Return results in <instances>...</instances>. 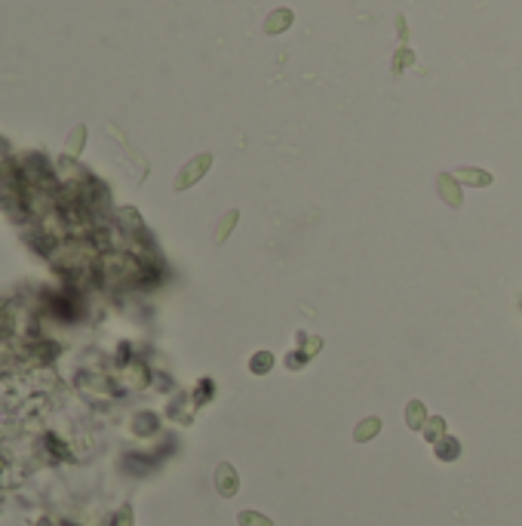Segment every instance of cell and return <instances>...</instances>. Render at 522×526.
<instances>
[{
	"label": "cell",
	"mask_w": 522,
	"mask_h": 526,
	"mask_svg": "<svg viewBox=\"0 0 522 526\" xmlns=\"http://www.w3.org/2000/svg\"><path fill=\"white\" fill-rule=\"evenodd\" d=\"M209 167H213V154H200V157H194V160H188V163L182 167V173L175 176L173 188H175V191H184V188H191L194 182H200L203 176L209 173Z\"/></svg>",
	"instance_id": "obj_1"
},
{
	"label": "cell",
	"mask_w": 522,
	"mask_h": 526,
	"mask_svg": "<svg viewBox=\"0 0 522 526\" xmlns=\"http://www.w3.org/2000/svg\"><path fill=\"white\" fill-rule=\"evenodd\" d=\"M215 492L221 498H234L237 496V490H240V477H237V471H234V465L230 462H221L215 468Z\"/></svg>",
	"instance_id": "obj_2"
},
{
	"label": "cell",
	"mask_w": 522,
	"mask_h": 526,
	"mask_svg": "<svg viewBox=\"0 0 522 526\" xmlns=\"http://www.w3.org/2000/svg\"><path fill=\"white\" fill-rule=\"evenodd\" d=\"M455 179H458L461 185H470V188H488V185H492V173H486V169H477V167H461V169H455Z\"/></svg>",
	"instance_id": "obj_3"
},
{
	"label": "cell",
	"mask_w": 522,
	"mask_h": 526,
	"mask_svg": "<svg viewBox=\"0 0 522 526\" xmlns=\"http://www.w3.org/2000/svg\"><path fill=\"white\" fill-rule=\"evenodd\" d=\"M427 406L421 403V400H409L406 403V425L412 431H424V425H427Z\"/></svg>",
	"instance_id": "obj_4"
},
{
	"label": "cell",
	"mask_w": 522,
	"mask_h": 526,
	"mask_svg": "<svg viewBox=\"0 0 522 526\" xmlns=\"http://www.w3.org/2000/svg\"><path fill=\"white\" fill-rule=\"evenodd\" d=\"M433 452H436V459H439V462H455V459L461 456V443L452 437V434H446L439 443H433Z\"/></svg>",
	"instance_id": "obj_5"
},
{
	"label": "cell",
	"mask_w": 522,
	"mask_h": 526,
	"mask_svg": "<svg viewBox=\"0 0 522 526\" xmlns=\"http://www.w3.org/2000/svg\"><path fill=\"white\" fill-rule=\"evenodd\" d=\"M378 431H381V419L378 416H369V419H362V422L354 428V440H356V443H369L372 437H378Z\"/></svg>",
	"instance_id": "obj_6"
},
{
	"label": "cell",
	"mask_w": 522,
	"mask_h": 526,
	"mask_svg": "<svg viewBox=\"0 0 522 526\" xmlns=\"http://www.w3.org/2000/svg\"><path fill=\"white\" fill-rule=\"evenodd\" d=\"M436 185H439V194H442V200H446L448 207H461V188L455 185V179H452V176H446V173H442Z\"/></svg>",
	"instance_id": "obj_7"
},
{
	"label": "cell",
	"mask_w": 522,
	"mask_h": 526,
	"mask_svg": "<svg viewBox=\"0 0 522 526\" xmlns=\"http://www.w3.org/2000/svg\"><path fill=\"white\" fill-rule=\"evenodd\" d=\"M289 25H292V10H276L274 16H268L264 31H268V34H280V31H286Z\"/></svg>",
	"instance_id": "obj_8"
},
{
	"label": "cell",
	"mask_w": 522,
	"mask_h": 526,
	"mask_svg": "<svg viewBox=\"0 0 522 526\" xmlns=\"http://www.w3.org/2000/svg\"><path fill=\"white\" fill-rule=\"evenodd\" d=\"M270 370H274V354L270 351H259V354L249 357V372H252V376H264V372H270Z\"/></svg>",
	"instance_id": "obj_9"
},
{
	"label": "cell",
	"mask_w": 522,
	"mask_h": 526,
	"mask_svg": "<svg viewBox=\"0 0 522 526\" xmlns=\"http://www.w3.org/2000/svg\"><path fill=\"white\" fill-rule=\"evenodd\" d=\"M237 219H240V213H237V209H230V213H224V219L218 222V228H215V243H218V246H221V243L230 238V231H234Z\"/></svg>",
	"instance_id": "obj_10"
},
{
	"label": "cell",
	"mask_w": 522,
	"mask_h": 526,
	"mask_svg": "<svg viewBox=\"0 0 522 526\" xmlns=\"http://www.w3.org/2000/svg\"><path fill=\"white\" fill-rule=\"evenodd\" d=\"M424 434L427 440H431V443H439L442 437H446V419H439V416H431L427 419V425H424Z\"/></svg>",
	"instance_id": "obj_11"
},
{
	"label": "cell",
	"mask_w": 522,
	"mask_h": 526,
	"mask_svg": "<svg viewBox=\"0 0 522 526\" xmlns=\"http://www.w3.org/2000/svg\"><path fill=\"white\" fill-rule=\"evenodd\" d=\"M237 523H240V526H274V520H270V517L259 514V511H249V508L237 514Z\"/></svg>",
	"instance_id": "obj_12"
},
{
	"label": "cell",
	"mask_w": 522,
	"mask_h": 526,
	"mask_svg": "<svg viewBox=\"0 0 522 526\" xmlns=\"http://www.w3.org/2000/svg\"><path fill=\"white\" fill-rule=\"evenodd\" d=\"M83 139H87V127H77L74 133H71V139H68V154H80Z\"/></svg>",
	"instance_id": "obj_13"
},
{
	"label": "cell",
	"mask_w": 522,
	"mask_h": 526,
	"mask_svg": "<svg viewBox=\"0 0 522 526\" xmlns=\"http://www.w3.org/2000/svg\"><path fill=\"white\" fill-rule=\"evenodd\" d=\"M117 215L123 219V225H127V228H132V231H142V215H138L135 209H120Z\"/></svg>",
	"instance_id": "obj_14"
},
{
	"label": "cell",
	"mask_w": 522,
	"mask_h": 526,
	"mask_svg": "<svg viewBox=\"0 0 522 526\" xmlns=\"http://www.w3.org/2000/svg\"><path fill=\"white\" fill-rule=\"evenodd\" d=\"M307 364V357H305V354H289V357H286V366H289V370H301V366H305Z\"/></svg>",
	"instance_id": "obj_15"
},
{
	"label": "cell",
	"mask_w": 522,
	"mask_h": 526,
	"mask_svg": "<svg viewBox=\"0 0 522 526\" xmlns=\"http://www.w3.org/2000/svg\"><path fill=\"white\" fill-rule=\"evenodd\" d=\"M320 345H323V339H320V335H310V339H307V345H305V357H314V354L320 351Z\"/></svg>",
	"instance_id": "obj_16"
},
{
	"label": "cell",
	"mask_w": 522,
	"mask_h": 526,
	"mask_svg": "<svg viewBox=\"0 0 522 526\" xmlns=\"http://www.w3.org/2000/svg\"><path fill=\"white\" fill-rule=\"evenodd\" d=\"M37 526H52V523H50V520H41V523H37Z\"/></svg>",
	"instance_id": "obj_17"
}]
</instances>
